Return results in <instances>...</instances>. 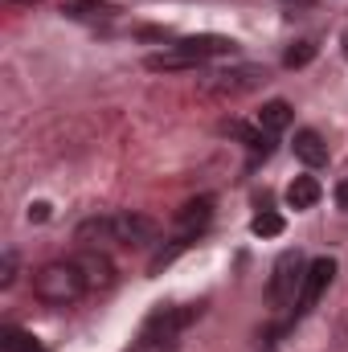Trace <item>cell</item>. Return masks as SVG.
<instances>
[{"label": "cell", "mask_w": 348, "mask_h": 352, "mask_svg": "<svg viewBox=\"0 0 348 352\" xmlns=\"http://www.w3.org/2000/svg\"><path fill=\"white\" fill-rule=\"evenodd\" d=\"M160 238V221L148 213H107V217H87L74 230V242L83 250H111V246H148Z\"/></svg>", "instance_id": "1"}, {"label": "cell", "mask_w": 348, "mask_h": 352, "mask_svg": "<svg viewBox=\"0 0 348 352\" xmlns=\"http://www.w3.org/2000/svg\"><path fill=\"white\" fill-rule=\"evenodd\" d=\"M33 295L45 307H70V303L87 299L90 287H87V274H83L78 258H54V263L37 266L33 270Z\"/></svg>", "instance_id": "2"}, {"label": "cell", "mask_w": 348, "mask_h": 352, "mask_svg": "<svg viewBox=\"0 0 348 352\" xmlns=\"http://www.w3.org/2000/svg\"><path fill=\"white\" fill-rule=\"evenodd\" d=\"M234 41L230 37H217V33H201V37H180L173 41L164 54H152L144 66L148 70H197V66H205V62H213V58H234Z\"/></svg>", "instance_id": "3"}, {"label": "cell", "mask_w": 348, "mask_h": 352, "mask_svg": "<svg viewBox=\"0 0 348 352\" xmlns=\"http://www.w3.org/2000/svg\"><path fill=\"white\" fill-rule=\"evenodd\" d=\"M303 274H307V258L299 250H283L274 266H270V287H266V299L274 307H295L299 303V291H303Z\"/></svg>", "instance_id": "4"}, {"label": "cell", "mask_w": 348, "mask_h": 352, "mask_svg": "<svg viewBox=\"0 0 348 352\" xmlns=\"http://www.w3.org/2000/svg\"><path fill=\"white\" fill-rule=\"evenodd\" d=\"M266 82V70L262 66H230V70H213L209 78H201V94L209 98H238V94H250Z\"/></svg>", "instance_id": "5"}, {"label": "cell", "mask_w": 348, "mask_h": 352, "mask_svg": "<svg viewBox=\"0 0 348 352\" xmlns=\"http://www.w3.org/2000/svg\"><path fill=\"white\" fill-rule=\"evenodd\" d=\"M332 278H336V258H328V254L312 258V263H307V274H303V291H299L295 311H299V316H307V311L324 299V291L332 287Z\"/></svg>", "instance_id": "6"}, {"label": "cell", "mask_w": 348, "mask_h": 352, "mask_svg": "<svg viewBox=\"0 0 348 352\" xmlns=\"http://www.w3.org/2000/svg\"><path fill=\"white\" fill-rule=\"evenodd\" d=\"M78 266H83V274H87L90 295H94V291H107V287L115 283V263L107 258V250H83V254H78Z\"/></svg>", "instance_id": "7"}, {"label": "cell", "mask_w": 348, "mask_h": 352, "mask_svg": "<svg viewBox=\"0 0 348 352\" xmlns=\"http://www.w3.org/2000/svg\"><path fill=\"white\" fill-rule=\"evenodd\" d=\"M209 217H213V201L209 197H197V201H188L180 213H176V230H180V242H193L205 226H209Z\"/></svg>", "instance_id": "8"}, {"label": "cell", "mask_w": 348, "mask_h": 352, "mask_svg": "<svg viewBox=\"0 0 348 352\" xmlns=\"http://www.w3.org/2000/svg\"><path fill=\"white\" fill-rule=\"evenodd\" d=\"M291 152H295V160H303L307 168H320V164H328V144H324V135H320V131H312V127L295 131V144H291Z\"/></svg>", "instance_id": "9"}, {"label": "cell", "mask_w": 348, "mask_h": 352, "mask_svg": "<svg viewBox=\"0 0 348 352\" xmlns=\"http://www.w3.org/2000/svg\"><path fill=\"white\" fill-rule=\"evenodd\" d=\"M320 197H324V188H320L316 176H295V180L287 184V205H291L295 213H299V209H316Z\"/></svg>", "instance_id": "10"}, {"label": "cell", "mask_w": 348, "mask_h": 352, "mask_svg": "<svg viewBox=\"0 0 348 352\" xmlns=\"http://www.w3.org/2000/svg\"><path fill=\"white\" fill-rule=\"evenodd\" d=\"M62 12L70 21H111L119 12V4H111V0H66Z\"/></svg>", "instance_id": "11"}, {"label": "cell", "mask_w": 348, "mask_h": 352, "mask_svg": "<svg viewBox=\"0 0 348 352\" xmlns=\"http://www.w3.org/2000/svg\"><path fill=\"white\" fill-rule=\"evenodd\" d=\"M259 123L262 131H270V135H279V131H287L291 127V102H283V98H270V102H262L259 111Z\"/></svg>", "instance_id": "12"}, {"label": "cell", "mask_w": 348, "mask_h": 352, "mask_svg": "<svg viewBox=\"0 0 348 352\" xmlns=\"http://www.w3.org/2000/svg\"><path fill=\"white\" fill-rule=\"evenodd\" d=\"M0 349L4 352H45L33 332H21V328H4L0 332Z\"/></svg>", "instance_id": "13"}, {"label": "cell", "mask_w": 348, "mask_h": 352, "mask_svg": "<svg viewBox=\"0 0 348 352\" xmlns=\"http://www.w3.org/2000/svg\"><path fill=\"white\" fill-rule=\"evenodd\" d=\"M312 58H316V45H312V41H299V45H291V50L283 54V66L295 70V66H307Z\"/></svg>", "instance_id": "14"}, {"label": "cell", "mask_w": 348, "mask_h": 352, "mask_svg": "<svg viewBox=\"0 0 348 352\" xmlns=\"http://www.w3.org/2000/svg\"><path fill=\"white\" fill-rule=\"evenodd\" d=\"M250 230H254L259 238H279V234H283V217H279V213H259V217L250 221Z\"/></svg>", "instance_id": "15"}, {"label": "cell", "mask_w": 348, "mask_h": 352, "mask_svg": "<svg viewBox=\"0 0 348 352\" xmlns=\"http://www.w3.org/2000/svg\"><path fill=\"white\" fill-rule=\"evenodd\" d=\"M12 278H17V254H12V250H4V266H0V287H12Z\"/></svg>", "instance_id": "16"}, {"label": "cell", "mask_w": 348, "mask_h": 352, "mask_svg": "<svg viewBox=\"0 0 348 352\" xmlns=\"http://www.w3.org/2000/svg\"><path fill=\"white\" fill-rule=\"evenodd\" d=\"M29 217H33V221H45V217H50V205H33Z\"/></svg>", "instance_id": "17"}, {"label": "cell", "mask_w": 348, "mask_h": 352, "mask_svg": "<svg viewBox=\"0 0 348 352\" xmlns=\"http://www.w3.org/2000/svg\"><path fill=\"white\" fill-rule=\"evenodd\" d=\"M336 205L348 209V180H340V188H336Z\"/></svg>", "instance_id": "18"}, {"label": "cell", "mask_w": 348, "mask_h": 352, "mask_svg": "<svg viewBox=\"0 0 348 352\" xmlns=\"http://www.w3.org/2000/svg\"><path fill=\"white\" fill-rule=\"evenodd\" d=\"M340 50H345V58H348V29L340 33Z\"/></svg>", "instance_id": "19"}, {"label": "cell", "mask_w": 348, "mask_h": 352, "mask_svg": "<svg viewBox=\"0 0 348 352\" xmlns=\"http://www.w3.org/2000/svg\"><path fill=\"white\" fill-rule=\"evenodd\" d=\"M12 4H33V0H12Z\"/></svg>", "instance_id": "20"}]
</instances>
